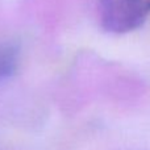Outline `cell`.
<instances>
[{
	"mask_svg": "<svg viewBox=\"0 0 150 150\" xmlns=\"http://www.w3.org/2000/svg\"><path fill=\"white\" fill-rule=\"evenodd\" d=\"M150 12V0H100L101 25L112 33H125L145 21Z\"/></svg>",
	"mask_w": 150,
	"mask_h": 150,
	"instance_id": "obj_1",
	"label": "cell"
},
{
	"mask_svg": "<svg viewBox=\"0 0 150 150\" xmlns=\"http://www.w3.org/2000/svg\"><path fill=\"white\" fill-rule=\"evenodd\" d=\"M18 63V47L13 42H0V82L8 79L16 71Z\"/></svg>",
	"mask_w": 150,
	"mask_h": 150,
	"instance_id": "obj_2",
	"label": "cell"
}]
</instances>
